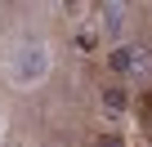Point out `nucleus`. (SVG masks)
I'll use <instances>...</instances> for the list:
<instances>
[{
  "label": "nucleus",
  "mask_w": 152,
  "mask_h": 147,
  "mask_svg": "<svg viewBox=\"0 0 152 147\" xmlns=\"http://www.w3.org/2000/svg\"><path fill=\"white\" fill-rule=\"evenodd\" d=\"M99 147H121V138H103V143H99Z\"/></svg>",
  "instance_id": "obj_2"
},
{
  "label": "nucleus",
  "mask_w": 152,
  "mask_h": 147,
  "mask_svg": "<svg viewBox=\"0 0 152 147\" xmlns=\"http://www.w3.org/2000/svg\"><path fill=\"white\" fill-rule=\"evenodd\" d=\"M143 125L152 129V94H148V103H143Z\"/></svg>",
  "instance_id": "obj_1"
}]
</instances>
